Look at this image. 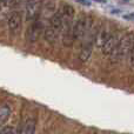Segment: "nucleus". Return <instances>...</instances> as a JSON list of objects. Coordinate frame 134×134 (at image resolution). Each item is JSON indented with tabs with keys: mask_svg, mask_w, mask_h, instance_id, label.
Returning <instances> with one entry per match:
<instances>
[{
	"mask_svg": "<svg viewBox=\"0 0 134 134\" xmlns=\"http://www.w3.org/2000/svg\"><path fill=\"white\" fill-rule=\"evenodd\" d=\"M61 12H63V42L65 46H72L74 41V34H73V19L75 11L74 8L68 4H65L61 6Z\"/></svg>",
	"mask_w": 134,
	"mask_h": 134,
	"instance_id": "f257e3e1",
	"label": "nucleus"
},
{
	"mask_svg": "<svg viewBox=\"0 0 134 134\" xmlns=\"http://www.w3.org/2000/svg\"><path fill=\"white\" fill-rule=\"evenodd\" d=\"M134 45V34L133 33H126L122 38H120L116 47L111 53V60L113 63H119V61L126 59L130 57L131 51Z\"/></svg>",
	"mask_w": 134,
	"mask_h": 134,
	"instance_id": "f03ea898",
	"label": "nucleus"
},
{
	"mask_svg": "<svg viewBox=\"0 0 134 134\" xmlns=\"http://www.w3.org/2000/svg\"><path fill=\"white\" fill-rule=\"evenodd\" d=\"M61 28H63V12L61 8L57 11L49 19V24L45 30V39L49 44H54L58 39V35L60 34Z\"/></svg>",
	"mask_w": 134,
	"mask_h": 134,
	"instance_id": "7ed1b4c3",
	"label": "nucleus"
},
{
	"mask_svg": "<svg viewBox=\"0 0 134 134\" xmlns=\"http://www.w3.org/2000/svg\"><path fill=\"white\" fill-rule=\"evenodd\" d=\"M91 24H92V19L88 16H81L76 20L73 27V34H74V40H80L86 35V33L90 31Z\"/></svg>",
	"mask_w": 134,
	"mask_h": 134,
	"instance_id": "20e7f679",
	"label": "nucleus"
},
{
	"mask_svg": "<svg viewBox=\"0 0 134 134\" xmlns=\"http://www.w3.org/2000/svg\"><path fill=\"white\" fill-rule=\"evenodd\" d=\"M42 7V0H27L26 2V19L28 21L39 18Z\"/></svg>",
	"mask_w": 134,
	"mask_h": 134,
	"instance_id": "39448f33",
	"label": "nucleus"
},
{
	"mask_svg": "<svg viewBox=\"0 0 134 134\" xmlns=\"http://www.w3.org/2000/svg\"><path fill=\"white\" fill-rule=\"evenodd\" d=\"M44 31V25H42L41 20H39V18L34 19L33 23L30 25L27 30V39L30 42H35L39 39L40 34Z\"/></svg>",
	"mask_w": 134,
	"mask_h": 134,
	"instance_id": "423d86ee",
	"label": "nucleus"
},
{
	"mask_svg": "<svg viewBox=\"0 0 134 134\" xmlns=\"http://www.w3.org/2000/svg\"><path fill=\"white\" fill-rule=\"evenodd\" d=\"M8 30L12 35H16L20 33L21 25H23V18L20 12H13L8 16Z\"/></svg>",
	"mask_w": 134,
	"mask_h": 134,
	"instance_id": "0eeeda50",
	"label": "nucleus"
},
{
	"mask_svg": "<svg viewBox=\"0 0 134 134\" xmlns=\"http://www.w3.org/2000/svg\"><path fill=\"white\" fill-rule=\"evenodd\" d=\"M95 35H97V33H93L92 35H90L88 39L85 41V44L82 45V48H81L80 54H79V60L81 63H86L90 59L91 54H92L93 42H95Z\"/></svg>",
	"mask_w": 134,
	"mask_h": 134,
	"instance_id": "6e6552de",
	"label": "nucleus"
},
{
	"mask_svg": "<svg viewBox=\"0 0 134 134\" xmlns=\"http://www.w3.org/2000/svg\"><path fill=\"white\" fill-rule=\"evenodd\" d=\"M119 37L116 33H112L111 35H109V38L107 39V41L104 44V46L101 47V51L104 54H106V55H111V53L114 51V48L116 47V45H118L119 42Z\"/></svg>",
	"mask_w": 134,
	"mask_h": 134,
	"instance_id": "1a4fd4ad",
	"label": "nucleus"
},
{
	"mask_svg": "<svg viewBox=\"0 0 134 134\" xmlns=\"http://www.w3.org/2000/svg\"><path fill=\"white\" fill-rule=\"evenodd\" d=\"M112 34V32H109L107 28H101L100 31L97 32V35H95V44L98 45V47L101 48L104 46V44L107 41V39L109 38V35Z\"/></svg>",
	"mask_w": 134,
	"mask_h": 134,
	"instance_id": "9d476101",
	"label": "nucleus"
},
{
	"mask_svg": "<svg viewBox=\"0 0 134 134\" xmlns=\"http://www.w3.org/2000/svg\"><path fill=\"white\" fill-rule=\"evenodd\" d=\"M34 131H35V121L32 118H30L23 125V127L20 130V134H34Z\"/></svg>",
	"mask_w": 134,
	"mask_h": 134,
	"instance_id": "9b49d317",
	"label": "nucleus"
},
{
	"mask_svg": "<svg viewBox=\"0 0 134 134\" xmlns=\"http://www.w3.org/2000/svg\"><path fill=\"white\" fill-rule=\"evenodd\" d=\"M9 115H11V107L7 106V105L0 107V126H2L8 120Z\"/></svg>",
	"mask_w": 134,
	"mask_h": 134,
	"instance_id": "f8f14e48",
	"label": "nucleus"
},
{
	"mask_svg": "<svg viewBox=\"0 0 134 134\" xmlns=\"http://www.w3.org/2000/svg\"><path fill=\"white\" fill-rule=\"evenodd\" d=\"M0 134H14L13 133V128L9 127V126L2 127V128H0Z\"/></svg>",
	"mask_w": 134,
	"mask_h": 134,
	"instance_id": "ddd939ff",
	"label": "nucleus"
},
{
	"mask_svg": "<svg viewBox=\"0 0 134 134\" xmlns=\"http://www.w3.org/2000/svg\"><path fill=\"white\" fill-rule=\"evenodd\" d=\"M130 60H131V64L134 66V45H133V48H132L131 54H130Z\"/></svg>",
	"mask_w": 134,
	"mask_h": 134,
	"instance_id": "4468645a",
	"label": "nucleus"
},
{
	"mask_svg": "<svg viewBox=\"0 0 134 134\" xmlns=\"http://www.w3.org/2000/svg\"><path fill=\"white\" fill-rule=\"evenodd\" d=\"M78 2H80V4H82V5H85V6H90L91 5V2L88 1V0H76Z\"/></svg>",
	"mask_w": 134,
	"mask_h": 134,
	"instance_id": "2eb2a0df",
	"label": "nucleus"
},
{
	"mask_svg": "<svg viewBox=\"0 0 134 134\" xmlns=\"http://www.w3.org/2000/svg\"><path fill=\"white\" fill-rule=\"evenodd\" d=\"M93 1H95V2H102V4H104V2H106V0H93Z\"/></svg>",
	"mask_w": 134,
	"mask_h": 134,
	"instance_id": "dca6fc26",
	"label": "nucleus"
}]
</instances>
